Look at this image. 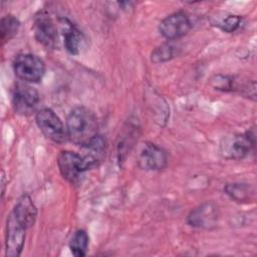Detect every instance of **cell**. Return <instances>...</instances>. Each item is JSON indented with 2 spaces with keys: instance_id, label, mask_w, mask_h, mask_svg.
Listing matches in <instances>:
<instances>
[{
  "instance_id": "2",
  "label": "cell",
  "mask_w": 257,
  "mask_h": 257,
  "mask_svg": "<svg viewBox=\"0 0 257 257\" xmlns=\"http://www.w3.org/2000/svg\"><path fill=\"white\" fill-rule=\"evenodd\" d=\"M13 69L18 78L27 82H38L45 73V63L37 55L22 53L15 57Z\"/></svg>"
},
{
  "instance_id": "12",
  "label": "cell",
  "mask_w": 257,
  "mask_h": 257,
  "mask_svg": "<svg viewBox=\"0 0 257 257\" xmlns=\"http://www.w3.org/2000/svg\"><path fill=\"white\" fill-rule=\"evenodd\" d=\"M219 217L218 207L211 202H206L191 211L188 224L196 228H210L215 226Z\"/></svg>"
},
{
  "instance_id": "9",
  "label": "cell",
  "mask_w": 257,
  "mask_h": 257,
  "mask_svg": "<svg viewBox=\"0 0 257 257\" xmlns=\"http://www.w3.org/2000/svg\"><path fill=\"white\" fill-rule=\"evenodd\" d=\"M212 85L222 91H236L253 100L256 98V83L254 80L243 79L236 76L216 75L212 78Z\"/></svg>"
},
{
  "instance_id": "4",
  "label": "cell",
  "mask_w": 257,
  "mask_h": 257,
  "mask_svg": "<svg viewBox=\"0 0 257 257\" xmlns=\"http://www.w3.org/2000/svg\"><path fill=\"white\" fill-rule=\"evenodd\" d=\"M33 32L36 40L46 48H55L58 43L56 25L50 14L40 10L33 19Z\"/></svg>"
},
{
  "instance_id": "17",
  "label": "cell",
  "mask_w": 257,
  "mask_h": 257,
  "mask_svg": "<svg viewBox=\"0 0 257 257\" xmlns=\"http://www.w3.org/2000/svg\"><path fill=\"white\" fill-rule=\"evenodd\" d=\"M19 27L20 22L15 16L11 14L4 16L0 23V37L2 44L12 39L17 34Z\"/></svg>"
},
{
  "instance_id": "1",
  "label": "cell",
  "mask_w": 257,
  "mask_h": 257,
  "mask_svg": "<svg viewBox=\"0 0 257 257\" xmlns=\"http://www.w3.org/2000/svg\"><path fill=\"white\" fill-rule=\"evenodd\" d=\"M98 124L95 114L85 106L74 107L66 119L68 140L74 145L85 146L97 135Z\"/></svg>"
},
{
  "instance_id": "10",
  "label": "cell",
  "mask_w": 257,
  "mask_h": 257,
  "mask_svg": "<svg viewBox=\"0 0 257 257\" xmlns=\"http://www.w3.org/2000/svg\"><path fill=\"white\" fill-rule=\"evenodd\" d=\"M139 166L148 171H159L166 168L168 155L164 149L153 144L146 143L139 154Z\"/></svg>"
},
{
  "instance_id": "18",
  "label": "cell",
  "mask_w": 257,
  "mask_h": 257,
  "mask_svg": "<svg viewBox=\"0 0 257 257\" xmlns=\"http://www.w3.org/2000/svg\"><path fill=\"white\" fill-rule=\"evenodd\" d=\"M88 243H89V237L86 231L77 230L74 232V234L70 239L69 248L74 256L82 257L86 254Z\"/></svg>"
},
{
  "instance_id": "6",
  "label": "cell",
  "mask_w": 257,
  "mask_h": 257,
  "mask_svg": "<svg viewBox=\"0 0 257 257\" xmlns=\"http://www.w3.org/2000/svg\"><path fill=\"white\" fill-rule=\"evenodd\" d=\"M57 166L61 176L70 184L80 183L85 171V166L79 154L70 151H62L57 158Z\"/></svg>"
},
{
  "instance_id": "14",
  "label": "cell",
  "mask_w": 257,
  "mask_h": 257,
  "mask_svg": "<svg viewBox=\"0 0 257 257\" xmlns=\"http://www.w3.org/2000/svg\"><path fill=\"white\" fill-rule=\"evenodd\" d=\"M63 38L66 50L72 55H78L84 47L85 38L82 32L69 20L62 19Z\"/></svg>"
},
{
  "instance_id": "11",
  "label": "cell",
  "mask_w": 257,
  "mask_h": 257,
  "mask_svg": "<svg viewBox=\"0 0 257 257\" xmlns=\"http://www.w3.org/2000/svg\"><path fill=\"white\" fill-rule=\"evenodd\" d=\"M255 146L254 130L234 136L227 145H225V155L234 160L244 159Z\"/></svg>"
},
{
  "instance_id": "15",
  "label": "cell",
  "mask_w": 257,
  "mask_h": 257,
  "mask_svg": "<svg viewBox=\"0 0 257 257\" xmlns=\"http://www.w3.org/2000/svg\"><path fill=\"white\" fill-rule=\"evenodd\" d=\"M15 217L28 229L33 226L37 216L36 207L28 195H22L16 202L12 212Z\"/></svg>"
},
{
  "instance_id": "7",
  "label": "cell",
  "mask_w": 257,
  "mask_h": 257,
  "mask_svg": "<svg viewBox=\"0 0 257 257\" xmlns=\"http://www.w3.org/2000/svg\"><path fill=\"white\" fill-rule=\"evenodd\" d=\"M38 91L30 85L17 83L12 92V104L15 111L22 115H28L35 110L39 103Z\"/></svg>"
},
{
  "instance_id": "20",
  "label": "cell",
  "mask_w": 257,
  "mask_h": 257,
  "mask_svg": "<svg viewBox=\"0 0 257 257\" xmlns=\"http://www.w3.org/2000/svg\"><path fill=\"white\" fill-rule=\"evenodd\" d=\"M242 22V17L234 14H227L217 22V26L225 32L231 33L237 30Z\"/></svg>"
},
{
  "instance_id": "3",
  "label": "cell",
  "mask_w": 257,
  "mask_h": 257,
  "mask_svg": "<svg viewBox=\"0 0 257 257\" xmlns=\"http://www.w3.org/2000/svg\"><path fill=\"white\" fill-rule=\"evenodd\" d=\"M36 123L41 133L56 144H63L68 140L66 128L58 115L50 108H42L35 116Z\"/></svg>"
},
{
  "instance_id": "19",
  "label": "cell",
  "mask_w": 257,
  "mask_h": 257,
  "mask_svg": "<svg viewBox=\"0 0 257 257\" xmlns=\"http://www.w3.org/2000/svg\"><path fill=\"white\" fill-rule=\"evenodd\" d=\"M178 54L177 47L172 42H166L156 47L151 55V59L155 63H162L171 60Z\"/></svg>"
},
{
  "instance_id": "5",
  "label": "cell",
  "mask_w": 257,
  "mask_h": 257,
  "mask_svg": "<svg viewBox=\"0 0 257 257\" xmlns=\"http://www.w3.org/2000/svg\"><path fill=\"white\" fill-rule=\"evenodd\" d=\"M27 227L13 213L7 219L5 234V253L8 257H18L24 247Z\"/></svg>"
},
{
  "instance_id": "16",
  "label": "cell",
  "mask_w": 257,
  "mask_h": 257,
  "mask_svg": "<svg viewBox=\"0 0 257 257\" xmlns=\"http://www.w3.org/2000/svg\"><path fill=\"white\" fill-rule=\"evenodd\" d=\"M224 191L228 196L237 202H248L253 200L255 197L254 188L248 184L234 183L228 184Z\"/></svg>"
},
{
  "instance_id": "13",
  "label": "cell",
  "mask_w": 257,
  "mask_h": 257,
  "mask_svg": "<svg viewBox=\"0 0 257 257\" xmlns=\"http://www.w3.org/2000/svg\"><path fill=\"white\" fill-rule=\"evenodd\" d=\"M105 141L100 136H96L91 142L81 147L80 157L86 170L97 167L105 156Z\"/></svg>"
},
{
  "instance_id": "8",
  "label": "cell",
  "mask_w": 257,
  "mask_h": 257,
  "mask_svg": "<svg viewBox=\"0 0 257 257\" xmlns=\"http://www.w3.org/2000/svg\"><path fill=\"white\" fill-rule=\"evenodd\" d=\"M192 24L189 16L183 12L178 11L167 16L160 23V33L168 40H176L186 35L191 29Z\"/></svg>"
}]
</instances>
